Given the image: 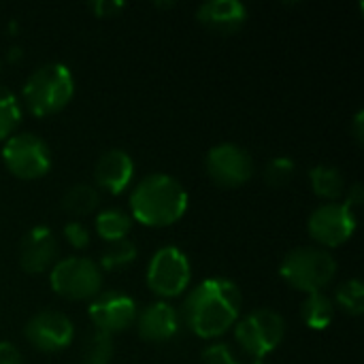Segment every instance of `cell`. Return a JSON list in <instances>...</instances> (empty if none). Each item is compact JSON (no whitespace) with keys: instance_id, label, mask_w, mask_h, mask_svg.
<instances>
[{"instance_id":"6da1fadb","label":"cell","mask_w":364,"mask_h":364,"mask_svg":"<svg viewBox=\"0 0 364 364\" xmlns=\"http://www.w3.org/2000/svg\"><path fill=\"white\" fill-rule=\"evenodd\" d=\"M241 307L243 294L235 282L228 277H209L186 296L181 320L196 337L215 341L237 324Z\"/></svg>"},{"instance_id":"7a4b0ae2","label":"cell","mask_w":364,"mask_h":364,"mask_svg":"<svg viewBox=\"0 0 364 364\" xmlns=\"http://www.w3.org/2000/svg\"><path fill=\"white\" fill-rule=\"evenodd\" d=\"M128 203L134 222L149 228H166L186 215L190 196L173 175L151 173L132 188Z\"/></svg>"},{"instance_id":"3957f363","label":"cell","mask_w":364,"mask_h":364,"mask_svg":"<svg viewBox=\"0 0 364 364\" xmlns=\"http://www.w3.org/2000/svg\"><path fill=\"white\" fill-rule=\"evenodd\" d=\"M75 96V77L62 62H47L32 70L23 83V105L36 117H49L66 109Z\"/></svg>"},{"instance_id":"277c9868","label":"cell","mask_w":364,"mask_h":364,"mask_svg":"<svg viewBox=\"0 0 364 364\" xmlns=\"http://www.w3.org/2000/svg\"><path fill=\"white\" fill-rule=\"evenodd\" d=\"M279 275L290 288L305 294L324 292L337 275V260L322 247H296L284 256Z\"/></svg>"},{"instance_id":"5b68a950","label":"cell","mask_w":364,"mask_h":364,"mask_svg":"<svg viewBox=\"0 0 364 364\" xmlns=\"http://www.w3.org/2000/svg\"><path fill=\"white\" fill-rule=\"evenodd\" d=\"M232 328L239 348L252 360H264L282 346L286 337V320L269 307L241 316Z\"/></svg>"},{"instance_id":"8992f818","label":"cell","mask_w":364,"mask_h":364,"mask_svg":"<svg viewBox=\"0 0 364 364\" xmlns=\"http://www.w3.org/2000/svg\"><path fill=\"white\" fill-rule=\"evenodd\" d=\"M49 286L66 301H92L102 292V271L92 258L68 256L51 267Z\"/></svg>"},{"instance_id":"52a82bcc","label":"cell","mask_w":364,"mask_h":364,"mask_svg":"<svg viewBox=\"0 0 364 364\" xmlns=\"http://www.w3.org/2000/svg\"><path fill=\"white\" fill-rule=\"evenodd\" d=\"M147 288L160 299L181 296L192 282V262L175 245L160 247L147 264Z\"/></svg>"},{"instance_id":"ba28073f","label":"cell","mask_w":364,"mask_h":364,"mask_svg":"<svg viewBox=\"0 0 364 364\" xmlns=\"http://www.w3.org/2000/svg\"><path fill=\"white\" fill-rule=\"evenodd\" d=\"M2 162L9 173L23 181H34L51 171L49 145L32 132H15L2 147Z\"/></svg>"},{"instance_id":"9c48e42d","label":"cell","mask_w":364,"mask_h":364,"mask_svg":"<svg viewBox=\"0 0 364 364\" xmlns=\"http://www.w3.org/2000/svg\"><path fill=\"white\" fill-rule=\"evenodd\" d=\"M205 171L220 188H241L254 175V160L250 151L237 143H220L205 156Z\"/></svg>"},{"instance_id":"30bf717a","label":"cell","mask_w":364,"mask_h":364,"mask_svg":"<svg viewBox=\"0 0 364 364\" xmlns=\"http://www.w3.org/2000/svg\"><path fill=\"white\" fill-rule=\"evenodd\" d=\"M358 226V215L352 213L343 203H324L314 209L307 222L309 237L322 247H339L348 243Z\"/></svg>"},{"instance_id":"8fae6325","label":"cell","mask_w":364,"mask_h":364,"mask_svg":"<svg viewBox=\"0 0 364 364\" xmlns=\"http://www.w3.org/2000/svg\"><path fill=\"white\" fill-rule=\"evenodd\" d=\"M23 337L34 350L43 354H55L70 348L75 339V324L62 311L43 309L28 320Z\"/></svg>"},{"instance_id":"7c38bea8","label":"cell","mask_w":364,"mask_h":364,"mask_svg":"<svg viewBox=\"0 0 364 364\" xmlns=\"http://www.w3.org/2000/svg\"><path fill=\"white\" fill-rule=\"evenodd\" d=\"M87 314L96 331L113 337L134 326L136 316H139V305L132 296L119 290H107L90 301Z\"/></svg>"},{"instance_id":"4fadbf2b","label":"cell","mask_w":364,"mask_h":364,"mask_svg":"<svg viewBox=\"0 0 364 364\" xmlns=\"http://www.w3.org/2000/svg\"><path fill=\"white\" fill-rule=\"evenodd\" d=\"M58 252H60V245H58L53 230L47 226H34L21 237L19 267L28 275L47 273L58 262Z\"/></svg>"},{"instance_id":"5bb4252c","label":"cell","mask_w":364,"mask_h":364,"mask_svg":"<svg viewBox=\"0 0 364 364\" xmlns=\"http://www.w3.org/2000/svg\"><path fill=\"white\" fill-rule=\"evenodd\" d=\"M134 326H136V333L143 341L166 343L179 333L181 316L177 314V309L171 303L156 301V303L147 305L143 311H139Z\"/></svg>"},{"instance_id":"9a60e30c","label":"cell","mask_w":364,"mask_h":364,"mask_svg":"<svg viewBox=\"0 0 364 364\" xmlns=\"http://www.w3.org/2000/svg\"><path fill=\"white\" fill-rule=\"evenodd\" d=\"M134 179V160L124 149H109L105 151L94 164V181L96 188L119 196L124 194Z\"/></svg>"},{"instance_id":"2e32d148","label":"cell","mask_w":364,"mask_h":364,"mask_svg":"<svg viewBox=\"0 0 364 364\" xmlns=\"http://www.w3.org/2000/svg\"><path fill=\"white\" fill-rule=\"evenodd\" d=\"M196 19L209 32L235 34L247 21V6L239 0H207L198 6Z\"/></svg>"},{"instance_id":"e0dca14e","label":"cell","mask_w":364,"mask_h":364,"mask_svg":"<svg viewBox=\"0 0 364 364\" xmlns=\"http://www.w3.org/2000/svg\"><path fill=\"white\" fill-rule=\"evenodd\" d=\"M309 183L318 198L326 203H337L341 194H346V177L333 164H318L309 171Z\"/></svg>"},{"instance_id":"ac0fdd59","label":"cell","mask_w":364,"mask_h":364,"mask_svg":"<svg viewBox=\"0 0 364 364\" xmlns=\"http://www.w3.org/2000/svg\"><path fill=\"white\" fill-rule=\"evenodd\" d=\"M301 318L307 328L311 331H326L335 320V303L324 292L307 294L301 307Z\"/></svg>"},{"instance_id":"d6986e66","label":"cell","mask_w":364,"mask_h":364,"mask_svg":"<svg viewBox=\"0 0 364 364\" xmlns=\"http://www.w3.org/2000/svg\"><path fill=\"white\" fill-rule=\"evenodd\" d=\"M100 205L98 188L92 183H75L66 190L62 198V207L73 218H85L92 215Z\"/></svg>"},{"instance_id":"ffe728a7","label":"cell","mask_w":364,"mask_h":364,"mask_svg":"<svg viewBox=\"0 0 364 364\" xmlns=\"http://www.w3.org/2000/svg\"><path fill=\"white\" fill-rule=\"evenodd\" d=\"M94 228H96V235L102 241L115 243V241L128 239V232L132 228V218H130V213H126L122 209H113V207L111 209H102L96 215Z\"/></svg>"},{"instance_id":"44dd1931","label":"cell","mask_w":364,"mask_h":364,"mask_svg":"<svg viewBox=\"0 0 364 364\" xmlns=\"http://www.w3.org/2000/svg\"><path fill=\"white\" fill-rule=\"evenodd\" d=\"M139 252H136V245L130 241V239H122V241H115V243H109V247L102 252L100 256V271L102 273H109V271H119V269H126L130 267L134 260H136Z\"/></svg>"},{"instance_id":"7402d4cb","label":"cell","mask_w":364,"mask_h":364,"mask_svg":"<svg viewBox=\"0 0 364 364\" xmlns=\"http://www.w3.org/2000/svg\"><path fill=\"white\" fill-rule=\"evenodd\" d=\"M335 309L339 307L343 314L358 318L364 311V286L360 279L352 277L348 282H343L337 290H335Z\"/></svg>"},{"instance_id":"603a6c76","label":"cell","mask_w":364,"mask_h":364,"mask_svg":"<svg viewBox=\"0 0 364 364\" xmlns=\"http://www.w3.org/2000/svg\"><path fill=\"white\" fill-rule=\"evenodd\" d=\"M19 122H21V105L17 96L0 85V141L11 139Z\"/></svg>"},{"instance_id":"cb8c5ba5","label":"cell","mask_w":364,"mask_h":364,"mask_svg":"<svg viewBox=\"0 0 364 364\" xmlns=\"http://www.w3.org/2000/svg\"><path fill=\"white\" fill-rule=\"evenodd\" d=\"M113 352V337L94 331V335H90L81 348V360L83 364H111Z\"/></svg>"},{"instance_id":"d4e9b609","label":"cell","mask_w":364,"mask_h":364,"mask_svg":"<svg viewBox=\"0 0 364 364\" xmlns=\"http://www.w3.org/2000/svg\"><path fill=\"white\" fill-rule=\"evenodd\" d=\"M294 171H296V162L292 158L279 156V158L269 160V164L262 171V179L271 188H284L292 181Z\"/></svg>"},{"instance_id":"484cf974","label":"cell","mask_w":364,"mask_h":364,"mask_svg":"<svg viewBox=\"0 0 364 364\" xmlns=\"http://www.w3.org/2000/svg\"><path fill=\"white\" fill-rule=\"evenodd\" d=\"M203 363L205 364H252V358H241L235 354V350L224 343V341H215L209 343L203 352Z\"/></svg>"},{"instance_id":"4316f807","label":"cell","mask_w":364,"mask_h":364,"mask_svg":"<svg viewBox=\"0 0 364 364\" xmlns=\"http://www.w3.org/2000/svg\"><path fill=\"white\" fill-rule=\"evenodd\" d=\"M64 239L75 250H87L90 247V230L81 222H68L64 226Z\"/></svg>"},{"instance_id":"83f0119b","label":"cell","mask_w":364,"mask_h":364,"mask_svg":"<svg viewBox=\"0 0 364 364\" xmlns=\"http://www.w3.org/2000/svg\"><path fill=\"white\" fill-rule=\"evenodd\" d=\"M124 9H126V4L124 2H117V0H96V2L90 4V11L96 17H115Z\"/></svg>"},{"instance_id":"f1b7e54d","label":"cell","mask_w":364,"mask_h":364,"mask_svg":"<svg viewBox=\"0 0 364 364\" xmlns=\"http://www.w3.org/2000/svg\"><path fill=\"white\" fill-rule=\"evenodd\" d=\"M352 213H356L358 215V209L364 205V188L360 181H356L352 188H348V192H346V203H343Z\"/></svg>"},{"instance_id":"f546056e","label":"cell","mask_w":364,"mask_h":364,"mask_svg":"<svg viewBox=\"0 0 364 364\" xmlns=\"http://www.w3.org/2000/svg\"><path fill=\"white\" fill-rule=\"evenodd\" d=\"M0 364H23L19 350L9 341H0Z\"/></svg>"},{"instance_id":"4dcf8cb0","label":"cell","mask_w":364,"mask_h":364,"mask_svg":"<svg viewBox=\"0 0 364 364\" xmlns=\"http://www.w3.org/2000/svg\"><path fill=\"white\" fill-rule=\"evenodd\" d=\"M352 134L356 139L358 145H363V136H364V111H358L354 115V122H352Z\"/></svg>"},{"instance_id":"1f68e13d","label":"cell","mask_w":364,"mask_h":364,"mask_svg":"<svg viewBox=\"0 0 364 364\" xmlns=\"http://www.w3.org/2000/svg\"><path fill=\"white\" fill-rule=\"evenodd\" d=\"M21 58H23V51H21L19 47H11V49L6 51V60H9V62H13V64H15V62H19Z\"/></svg>"}]
</instances>
